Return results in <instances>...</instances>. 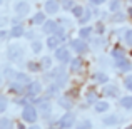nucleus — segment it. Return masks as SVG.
<instances>
[{
    "label": "nucleus",
    "instance_id": "f257e3e1",
    "mask_svg": "<svg viewBox=\"0 0 132 129\" xmlns=\"http://www.w3.org/2000/svg\"><path fill=\"white\" fill-rule=\"evenodd\" d=\"M22 119L25 123H35L37 121V109L34 106H27L22 111Z\"/></svg>",
    "mask_w": 132,
    "mask_h": 129
},
{
    "label": "nucleus",
    "instance_id": "f03ea898",
    "mask_svg": "<svg viewBox=\"0 0 132 129\" xmlns=\"http://www.w3.org/2000/svg\"><path fill=\"white\" fill-rule=\"evenodd\" d=\"M70 47H72V50L75 52L77 55H82V54H85V52L89 50V45L84 42L82 39H77V40H72L70 42Z\"/></svg>",
    "mask_w": 132,
    "mask_h": 129
},
{
    "label": "nucleus",
    "instance_id": "7ed1b4c3",
    "mask_svg": "<svg viewBox=\"0 0 132 129\" xmlns=\"http://www.w3.org/2000/svg\"><path fill=\"white\" fill-rule=\"evenodd\" d=\"M55 59L57 60H60L62 64H65V62L70 60V52H69L67 47H59L55 49Z\"/></svg>",
    "mask_w": 132,
    "mask_h": 129
},
{
    "label": "nucleus",
    "instance_id": "20e7f679",
    "mask_svg": "<svg viewBox=\"0 0 132 129\" xmlns=\"http://www.w3.org/2000/svg\"><path fill=\"white\" fill-rule=\"evenodd\" d=\"M15 12H17V15H19L20 19H23V17L30 12V5L27 2H23V0H19V2L15 3Z\"/></svg>",
    "mask_w": 132,
    "mask_h": 129
},
{
    "label": "nucleus",
    "instance_id": "39448f33",
    "mask_svg": "<svg viewBox=\"0 0 132 129\" xmlns=\"http://www.w3.org/2000/svg\"><path fill=\"white\" fill-rule=\"evenodd\" d=\"M59 9H60V5H59L57 0H47V2L44 3V10H45V13H48V15L57 13Z\"/></svg>",
    "mask_w": 132,
    "mask_h": 129
},
{
    "label": "nucleus",
    "instance_id": "423d86ee",
    "mask_svg": "<svg viewBox=\"0 0 132 129\" xmlns=\"http://www.w3.org/2000/svg\"><path fill=\"white\" fill-rule=\"evenodd\" d=\"M74 121H75L74 114H72V112H67V114H64V116L60 117V123H59V126H60L62 129H69L72 124H74Z\"/></svg>",
    "mask_w": 132,
    "mask_h": 129
},
{
    "label": "nucleus",
    "instance_id": "0eeeda50",
    "mask_svg": "<svg viewBox=\"0 0 132 129\" xmlns=\"http://www.w3.org/2000/svg\"><path fill=\"white\" fill-rule=\"evenodd\" d=\"M40 90H42L40 82H30V84H27V94H29L30 97L32 96H39Z\"/></svg>",
    "mask_w": 132,
    "mask_h": 129
},
{
    "label": "nucleus",
    "instance_id": "6e6552de",
    "mask_svg": "<svg viewBox=\"0 0 132 129\" xmlns=\"http://www.w3.org/2000/svg\"><path fill=\"white\" fill-rule=\"evenodd\" d=\"M57 29H59V25H57V22H55V20H45V24H44V32L45 34L54 35V34L57 32Z\"/></svg>",
    "mask_w": 132,
    "mask_h": 129
},
{
    "label": "nucleus",
    "instance_id": "1a4fd4ad",
    "mask_svg": "<svg viewBox=\"0 0 132 129\" xmlns=\"http://www.w3.org/2000/svg\"><path fill=\"white\" fill-rule=\"evenodd\" d=\"M102 92L105 94L107 97L119 96V89H117V86H114V84H105V86H104V89H102Z\"/></svg>",
    "mask_w": 132,
    "mask_h": 129
},
{
    "label": "nucleus",
    "instance_id": "9d476101",
    "mask_svg": "<svg viewBox=\"0 0 132 129\" xmlns=\"http://www.w3.org/2000/svg\"><path fill=\"white\" fill-rule=\"evenodd\" d=\"M60 42H62V39H60L59 35H55V34H54V35H50V37L47 39V47H48V49H59Z\"/></svg>",
    "mask_w": 132,
    "mask_h": 129
},
{
    "label": "nucleus",
    "instance_id": "9b49d317",
    "mask_svg": "<svg viewBox=\"0 0 132 129\" xmlns=\"http://www.w3.org/2000/svg\"><path fill=\"white\" fill-rule=\"evenodd\" d=\"M116 67L119 69V71H122V72H126V71H129V67H130V64H129V60H127V57H124V59H120V60H116Z\"/></svg>",
    "mask_w": 132,
    "mask_h": 129
},
{
    "label": "nucleus",
    "instance_id": "f8f14e48",
    "mask_svg": "<svg viewBox=\"0 0 132 129\" xmlns=\"http://www.w3.org/2000/svg\"><path fill=\"white\" fill-rule=\"evenodd\" d=\"M90 35H92V29L90 27H82L79 30V39H82V40H89Z\"/></svg>",
    "mask_w": 132,
    "mask_h": 129
},
{
    "label": "nucleus",
    "instance_id": "ddd939ff",
    "mask_svg": "<svg viewBox=\"0 0 132 129\" xmlns=\"http://www.w3.org/2000/svg\"><path fill=\"white\" fill-rule=\"evenodd\" d=\"M32 24H35V25H44L45 24V13L44 12H37L35 15L32 17Z\"/></svg>",
    "mask_w": 132,
    "mask_h": 129
},
{
    "label": "nucleus",
    "instance_id": "4468645a",
    "mask_svg": "<svg viewBox=\"0 0 132 129\" xmlns=\"http://www.w3.org/2000/svg\"><path fill=\"white\" fill-rule=\"evenodd\" d=\"M15 81L19 82V84H25V86L32 82V81H30V77H29L27 74H23V72H19V74H15Z\"/></svg>",
    "mask_w": 132,
    "mask_h": 129
},
{
    "label": "nucleus",
    "instance_id": "2eb2a0df",
    "mask_svg": "<svg viewBox=\"0 0 132 129\" xmlns=\"http://www.w3.org/2000/svg\"><path fill=\"white\" fill-rule=\"evenodd\" d=\"M94 79H95V81L99 82V84H107V82H109V75L104 74V72H95Z\"/></svg>",
    "mask_w": 132,
    "mask_h": 129
},
{
    "label": "nucleus",
    "instance_id": "dca6fc26",
    "mask_svg": "<svg viewBox=\"0 0 132 129\" xmlns=\"http://www.w3.org/2000/svg\"><path fill=\"white\" fill-rule=\"evenodd\" d=\"M120 106L124 109H132V96H126L120 99Z\"/></svg>",
    "mask_w": 132,
    "mask_h": 129
},
{
    "label": "nucleus",
    "instance_id": "f3484780",
    "mask_svg": "<svg viewBox=\"0 0 132 129\" xmlns=\"http://www.w3.org/2000/svg\"><path fill=\"white\" fill-rule=\"evenodd\" d=\"M70 12H72V15H74V17H77V19H80V17L84 15L85 9H84V7H80V5H74V9H72Z\"/></svg>",
    "mask_w": 132,
    "mask_h": 129
},
{
    "label": "nucleus",
    "instance_id": "a211bd4d",
    "mask_svg": "<svg viewBox=\"0 0 132 129\" xmlns=\"http://www.w3.org/2000/svg\"><path fill=\"white\" fill-rule=\"evenodd\" d=\"M10 35L12 37H22L23 35V27L22 25H15L12 30H10Z\"/></svg>",
    "mask_w": 132,
    "mask_h": 129
},
{
    "label": "nucleus",
    "instance_id": "6ab92c4d",
    "mask_svg": "<svg viewBox=\"0 0 132 129\" xmlns=\"http://www.w3.org/2000/svg\"><path fill=\"white\" fill-rule=\"evenodd\" d=\"M90 17H92V12H90V10H89V9H85V12H84V15H82V17H80V19H79V22H80V24H82V25H85V24H87V22H89V20H90Z\"/></svg>",
    "mask_w": 132,
    "mask_h": 129
},
{
    "label": "nucleus",
    "instance_id": "aec40b11",
    "mask_svg": "<svg viewBox=\"0 0 132 129\" xmlns=\"http://www.w3.org/2000/svg\"><path fill=\"white\" fill-rule=\"evenodd\" d=\"M107 109H109V104H107L105 101H102V102H97V104H95V112H105Z\"/></svg>",
    "mask_w": 132,
    "mask_h": 129
},
{
    "label": "nucleus",
    "instance_id": "412c9836",
    "mask_svg": "<svg viewBox=\"0 0 132 129\" xmlns=\"http://www.w3.org/2000/svg\"><path fill=\"white\" fill-rule=\"evenodd\" d=\"M109 9H110V12H117L120 9V0H110Z\"/></svg>",
    "mask_w": 132,
    "mask_h": 129
},
{
    "label": "nucleus",
    "instance_id": "4be33fe9",
    "mask_svg": "<svg viewBox=\"0 0 132 129\" xmlns=\"http://www.w3.org/2000/svg\"><path fill=\"white\" fill-rule=\"evenodd\" d=\"M32 50L35 52V54H40V50H42V42H40V40H32Z\"/></svg>",
    "mask_w": 132,
    "mask_h": 129
},
{
    "label": "nucleus",
    "instance_id": "5701e85b",
    "mask_svg": "<svg viewBox=\"0 0 132 129\" xmlns=\"http://www.w3.org/2000/svg\"><path fill=\"white\" fill-rule=\"evenodd\" d=\"M60 2H62V9H65V10L74 9V0H60Z\"/></svg>",
    "mask_w": 132,
    "mask_h": 129
},
{
    "label": "nucleus",
    "instance_id": "b1692460",
    "mask_svg": "<svg viewBox=\"0 0 132 129\" xmlns=\"http://www.w3.org/2000/svg\"><path fill=\"white\" fill-rule=\"evenodd\" d=\"M124 40H126V44L129 45V47H132V29H129L126 32V35H124Z\"/></svg>",
    "mask_w": 132,
    "mask_h": 129
},
{
    "label": "nucleus",
    "instance_id": "393cba45",
    "mask_svg": "<svg viewBox=\"0 0 132 129\" xmlns=\"http://www.w3.org/2000/svg\"><path fill=\"white\" fill-rule=\"evenodd\" d=\"M12 127H13L12 121H10V119H5V117H3V119H2V129H12Z\"/></svg>",
    "mask_w": 132,
    "mask_h": 129
},
{
    "label": "nucleus",
    "instance_id": "a878e982",
    "mask_svg": "<svg viewBox=\"0 0 132 129\" xmlns=\"http://www.w3.org/2000/svg\"><path fill=\"white\" fill-rule=\"evenodd\" d=\"M112 57L116 59V60H120V59H124L126 55L122 54V50H116V49H114V50H112Z\"/></svg>",
    "mask_w": 132,
    "mask_h": 129
},
{
    "label": "nucleus",
    "instance_id": "bb28decb",
    "mask_svg": "<svg viewBox=\"0 0 132 129\" xmlns=\"http://www.w3.org/2000/svg\"><path fill=\"white\" fill-rule=\"evenodd\" d=\"M112 20H114V22H124V20H126V15H124V13L116 12V15L112 17Z\"/></svg>",
    "mask_w": 132,
    "mask_h": 129
},
{
    "label": "nucleus",
    "instance_id": "cd10ccee",
    "mask_svg": "<svg viewBox=\"0 0 132 129\" xmlns=\"http://www.w3.org/2000/svg\"><path fill=\"white\" fill-rule=\"evenodd\" d=\"M104 123H105V124H116L117 117L116 116H107V117H104Z\"/></svg>",
    "mask_w": 132,
    "mask_h": 129
},
{
    "label": "nucleus",
    "instance_id": "c85d7f7f",
    "mask_svg": "<svg viewBox=\"0 0 132 129\" xmlns=\"http://www.w3.org/2000/svg\"><path fill=\"white\" fill-rule=\"evenodd\" d=\"M80 65H82L80 57H77V59H74V60H72V69H79Z\"/></svg>",
    "mask_w": 132,
    "mask_h": 129
},
{
    "label": "nucleus",
    "instance_id": "c756f323",
    "mask_svg": "<svg viewBox=\"0 0 132 129\" xmlns=\"http://www.w3.org/2000/svg\"><path fill=\"white\" fill-rule=\"evenodd\" d=\"M124 84H126V87H127L129 90H132V75H129V77H126Z\"/></svg>",
    "mask_w": 132,
    "mask_h": 129
},
{
    "label": "nucleus",
    "instance_id": "7c9ffc66",
    "mask_svg": "<svg viewBox=\"0 0 132 129\" xmlns=\"http://www.w3.org/2000/svg\"><path fill=\"white\" fill-rule=\"evenodd\" d=\"M90 3H92V5H102V3H105L107 0H89Z\"/></svg>",
    "mask_w": 132,
    "mask_h": 129
},
{
    "label": "nucleus",
    "instance_id": "2f4dec72",
    "mask_svg": "<svg viewBox=\"0 0 132 129\" xmlns=\"http://www.w3.org/2000/svg\"><path fill=\"white\" fill-rule=\"evenodd\" d=\"M42 64H44V67H50V59H48V57H44Z\"/></svg>",
    "mask_w": 132,
    "mask_h": 129
},
{
    "label": "nucleus",
    "instance_id": "473e14b6",
    "mask_svg": "<svg viewBox=\"0 0 132 129\" xmlns=\"http://www.w3.org/2000/svg\"><path fill=\"white\" fill-rule=\"evenodd\" d=\"M2 42H7V30H2Z\"/></svg>",
    "mask_w": 132,
    "mask_h": 129
},
{
    "label": "nucleus",
    "instance_id": "72a5a7b5",
    "mask_svg": "<svg viewBox=\"0 0 132 129\" xmlns=\"http://www.w3.org/2000/svg\"><path fill=\"white\" fill-rule=\"evenodd\" d=\"M127 13H129V15L132 17V7H130V9H129V10H127Z\"/></svg>",
    "mask_w": 132,
    "mask_h": 129
},
{
    "label": "nucleus",
    "instance_id": "f704fd0d",
    "mask_svg": "<svg viewBox=\"0 0 132 129\" xmlns=\"http://www.w3.org/2000/svg\"><path fill=\"white\" fill-rule=\"evenodd\" d=\"M29 129H40V127H39V126H30Z\"/></svg>",
    "mask_w": 132,
    "mask_h": 129
}]
</instances>
